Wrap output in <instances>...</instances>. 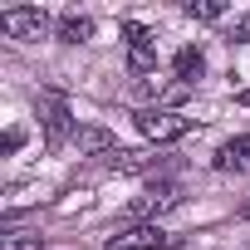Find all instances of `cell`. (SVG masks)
Masks as SVG:
<instances>
[{
    "instance_id": "cell-16",
    "label": "cell",
    "mask_w": 250,
    "mask_h": 250,
    "mask_svg": "<svg viewBox=\"0 0 250 250\" xmlns=\"http://www.w3.org/2000/svg\"><path fill=\"white\" fill-rule=\"evenodd\" d=\"M240 103H245V108H250V88H245V93H240Z\"/></svg>"
},
{
    "instance_id": "cell-13",
    "label": "cell",
    "mask_w": 250,
    "mask_h": 250,
    "mask_svg": "<svg viewBox=\"0 0 250 250\" xmlns=\"http://www.w3.org/2000/svg\"><path fill=\"white\" fill-rule=\"evenodd\" d=\"M187 15H191V20H206V25H211V20H221V15H226V5H221V0H201V5L191 0V5H187Z\"/></svg>"
},
{
    "instance_id": "cell-6",
    "label": "cell",
    "mask_w": 250,
    "mask_h": 250,
    "mask_svg": "<svg viewBox=\"0 0 250 250\" xmlns=\"http://www.w3.org/2000/svg\"><path fill=\"white\" fill-rule=\"evenodd\" d=\"M216 172H250V133L216 147Z\"/></svg>"
},
{
    "instance_id": "cell-3",
    "label": "cell",
    "mask_w": 250,
    "mask_h": 250,
    "mask_svg": "<svg viewBox=\"0 0 250 250\" xmlns=\"http://www.w3.org/2000/svg\"><path fill=\"white\" fill-rule=\"evenodd\" d=\"M69 138H79V133H74V113H69V103H64L59 93H49V98H44V147L59 152Z\"/></svg>"
},
{
    "instance_id": "cell-14",
    "label": "cell",
    "mask_w": 250,
    "mask_h": 250,
    "mask_svg": "<svg viewBox=\"0 0 250 250\" xmlns=\"http://www.w3.org/2000/svg\"><path fill=\"white\" fill-rule=\"evenodd\" d=\"M20 143H25V133H20V128H10L5 138H0V152H20Z\"/></svg>"
},
{
    "instance_id": "cell-1",
    "label": "cell",
    "mask_w": 250,
    "mask_h": 250,
    "mask_svg": "<svg viewBox=\"0 0 250 250\" xmlns=\"http://www.w3.org/2000/svg\"><path fill=\"white\" fill-rule=\"evenodd\" d=\"M191 128H196V118H187V113H177V108H143V113H138V133L152 138V143H177V138H187Z\"/></svg>"
},
{
    "instance_id": "cell-10",
    "label": "cell",
    "mask_w": 250,
    "mask_h": 250,
    "mask_svg": "<svg viewBox=\"0 0 250 250\" xmlns=\"http://www.w3.org/2000/svg\"><path fill=\"white\" fill-rule=\"evenodd\" d=\"M206 74V59H201V49H182L177 54V79L187 83V88H196V79Z\"/></svg>"
},
{
    "instance_id": "cell-12",
    "label": "cell",
    "mask_w": 250,
    "mask_h": 250,
    "mask_svg": "<svg viewBox=\"0 0 250 250\" xmlns=\"http://www.w3.org/2000/svg\"><path fill=\"white\" fill-rule=\"evenodd\" d=\"M0 250H40V230H10L0 240Z\"/></svg>"
},
{
    "instance_id": "cell-15",
    "label": "cell",
    "mask_w": 250,
    "mask_h": 250,
    "mask_svg": "<svg viewBox=\"0 0 250 250\" xmlns=\"http://www.w3.org/2000/svg\"><path fill=\"white\" fill-rule=\"evenodd\" d=\"M240 221H250V201H245V206H240Z\"/></svg>"
},
{
    "instance_id": "cell-4",
    "label": "cell",
    "mask_w": 250,
    "mask_h": 250,
    "mask_svg": "<svg viewBox=\"0 0 250 250\" xmlns=\"http://www.w3.org/2000/svg\"><path fill=\"white\" fill-rule=\"evenodd\" d=\"M0 30H5V35H15V40H44L49 15H44V10H35V5H15V10H5V15H0Z\"/></svg>"
},
{
    "instance_id": "cell-2",
    "label": "cell",
    "mask_w": 250,
    "mask_h": 250,
    "mask_svg": "<svg viewBox=\"0 0 250 250\" xmlns=\"http://www.w3.org/2000/svg\"><path fill=\"white\" fill-rule=\"evenodd\" d=\"M177 240L157 226V221H143V226H133V230H118V235H108L103 240V250H172Z\"/></svg>"
},
{
    "instance_id": "cell-11",
    "label": "cell",
    "mask_w": 250,
    "mask_h": 250,
    "mask_svg": "<svg viewBox=\"0 0 250 250\" xmlns=\"http://www.w3.org/2000/svg\"><path fill=\"white\" fill-rule=\"evenodd\" d=\"M113 167H118V172H147V167H152V152H118Z\"/></svg>"
},
{
    "instance_id": "cell-9",
    "label": "cell",
    "mask_w": 250,
    "mask_h": 250,
    "mask_svg": "<svg viewBox=\"0 0 250 250\" xmlns=\"http://www.w3.org/2000/svg\"><path fill=\"white\" fill-rule=\"evenodd\" d=\"M128 74L133 79H152L157 74V49L152 44H133L128 49Z\"/></svg>"
},
{
    "instance_id": "cell-5",
    "label": "cell",
    "mask_w": 250,
    "mask_h": 250,
    "mask_svg": "<svg viewBox=\"0 0 250 250\" xmlns=\"http://www.w3.org/2000/svg\"><path fill=\"white\" fill-rule=\"evenodd\" d=\"M177 201H182V187H177V182H157V187H147V191L128 206V216H138V221H143V216H162V211H172Z\"/></svg>"
},
{
    "instance_id": "cell-8",
    "label": "cell",
    "mask_w": 250,
    "mask_h": 250,
    "mask_svg": "<svg viewBox=\"0 0 250 250\" xmlns=\"http://www.w3.org/2000/svg\"><path fill=\"white\" fill-rule=\"evenodd\" d=\"M59 40H64V44H83V40H93V20L79 15V10H69V15L59 20Z\"/></svg>"
},
{
    "instance_id": "cell-7",
    "label": "cell",
    "mask_w": 250,
    "mask_h": 250,
    "mask_svg": "<svg viewBox=\"0 0 250 250\" xmlns=\"http://www.w3.org/2000/svg\"><path fill=\"white\" fill-rule=\"evenodd\" d=\"M79 157H118V138L108 128H79Z\"/></svg>"
}]
</instances>
